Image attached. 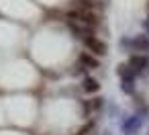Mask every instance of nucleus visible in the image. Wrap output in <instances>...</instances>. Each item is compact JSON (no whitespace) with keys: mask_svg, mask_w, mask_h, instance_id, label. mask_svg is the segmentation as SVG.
Here are the masks:
<instances>
[{"mask_svg":"<svg viewBox=\"0 0 149 135\" xmlns=\"http://www.w3.org/2000/svg\"><path fill=\"white\" fill-rule=\"evenodd\" d=\"M80 64H84L86 68H98V59L96 57H90L88 53H82L80 55Z\"/></svg>","mask_w":149,"mask_h":135,"instance_id":"7ed1b4c3","label":"nucleus"},{"mask_svg":"<svg viewBox=\"0 0 149 135\" xmlns=\"http://www.w3.org/2000/svg\"><path fill=\"white\" fill-rule=\"evenodd\" d=\"M147 15H149V2H147Z\"/></svg>","mask_w":149,"mask_h":135,"instance_id":"1a4fd4ad","label":"nucleus"},{"mask_svg":"<svg viewBox=\"0 0 149 135\" xmlns=\"http://www.w3.org/2000/svg\"><path fill=\"white\" fill-rule=\"evenodd\" d=\"M123 90L125 92H133V80L131 78H123Z\"/></svg>","mask_w":149,"mask_h":135,"instance_id":"0eeeda50","label":"nucleus"},{"mask_svg":"<svg viewBox=\"0 0 149 135\" xmlns=\"http://www.w3.org/2000/svg\"><path fill=\"white\" fill-rule=\"evenodd\" d=\"M118 74H120L123 78H127V76L131 74V70H129V66H125V64H123V66H118Z\"/></svg>","mask_w":149,"mask_h":135,"instance_id":"6e6552de","label":"nucleus"},{"mask_svg":"<svg viewBox=\"0 0 149 135\" xmlns=\"http://www.w3.org/2000/svg\"><path fill=\"white\" fill-rule=\"evenodd\" d=\"M129 66L133 68V72H141V70L147 66V59H145V57H139V55H133V57L129 59Z\"/></svg>","mask_w":149,"mask_h":135,"instance_id":"f03ea898","label":"nucleus"},{"mask_svg":"<svg viewBox=\"0 0 149 135\" xmlns=\"http://www.w3.org/2000/svg\"><path fill=\"white\" fill-rule=\"evenodd\" d=\"M86 47H88L90 51L98 53V55H104V53H106V45H104L100 39H96V37H86Z\"/></svg>","mask_w":149,"mask_h":135,"instance_id":"f257e3e1","label":"nucleus"},{"mask_svg":"<svg viewBox=\"0 0 149 135\" xmlns=\"http://www.w3.org/2000/svg\"><path fill=\"white\" fill-rule=\"evenodd\" d=\"M84 90H86V92H96V90H98V82H96L94 78H86V80H84Z\"/></svg>","mask_w":149,"mask_h":135,"instance_id":"20e7f679","label":"nucleus"},{"mask_svg":"<svg viewBox=\"0 0 149 135\" xmlns=\"http://www.w3.org/2000/svg\"><path fill=\"white\" fill-rule=\"evenodd\" d=\"M123 127H125L127 133H135V131L139 129V119H131V121H127Z\"/></svg>","mask_w":149,"mask_h":135,"instance_id":"39448f33","label":"nucleus"},{"mask_svg":"<svg viewBox=\"0 0 149 135\" xmlns=\"http://www.w3.org/2000/svg\"><path fill=\"white\" fill-rule=\"evenodd\" d=\"M135 47H143V49L149 47V39H147V37H137V39H135Z\"/></svg>","mask_w":149,"mask_h":135,"instance_id":"423d86ee","label":"nucleus"}]
</instances>
